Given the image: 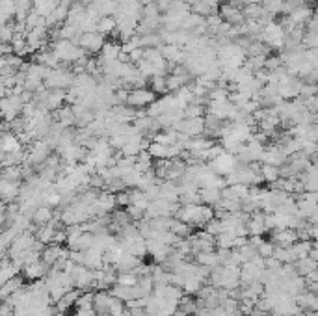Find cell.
<instances>
[{"mask_svg":"<svg viewBox=\"0 0 318 316\" xmlns=\"http://www.w3.org/2000/svg\"><path fill=\"white\" fill-rule=\"evenodd\" d=\"M156 99V95L149 88H138V90H132L128 92L127 97V106L134 108V110H145L153 101Z\"/></svg>","mask_w":318,"mask_h":316,"instance_id":"cell-1","label":"cell"},{"mask_svg":"<svg viewBox=\"0 0 318 316\" xmlns=\"http://www.w3.org/2000/svg\"><path fill=\"white\" fill-rule=\"evenodd\" d=\"M105 43L106 37L101 35L99 32H84V34H80L77 45L80 49H84L88 54H99Z\"/></svg>","mask_w":318,"mask_h":316,"instance_id":"cell-2","label":"cell"},{"mask_svg":"<svg viewBox=\"0 0 318 316\" xmlns=\"http://www.w3.org/2000/svg\"><path fill=\"white\" fill-rule=\"evenodd\" d=\"M313 15H315V11H313V6H309V4H307V6L294 7V9H292V11H290L287 17H289L290 21L294 22L296 26H302V28H304L305 22L309 21Z\"/></svg>","mask_w":318,"mask_h":316,"instance_id":"cell-3","label":"cell"},{"mask_svg":"<svg viewBox=\"0 0 318 316\" xmlns=\"http://www.w3.org/2000/svg\"><path fill=\"white\" fill-rule=\"evenodd\" d=\"M50 266L49 264H45L43 260H37L34 264H26L24 266V277L30 279V281H37V279H43L45 275L49 274Z\"/></svg>","mask_w":318,"mask_h":316,"instance_id":"cell-4","label":"cell"},{"mask_svg":"<svg viewBox=\"0 0 318 316\" xmlns=\"http://www.w3.org/2000/svg\"><path fill=\"white\" fill-rule=\"evenodd\" d=\"M22 285H24V279H22L21 275L17 274L13 275L11 279H7L2 287H0V300H7L9 296L13 294V292H17V290H21Z\"/></svg>","mask_w":318,"mask_h":316,"instance_id":"cell-5","label":"cell"},{"mask_svg":"<svg viewBox=\"0 0 318 316\" xmlns=\"http://www.w3.org/2000/svg\"><path fill=\"white\" fill-rule=\"evenodd\" d=\"M54 218V212H52V209L50 207H47V205H39L37 209H35L34 212H32V221H34L35 225H47L50 221V219Z\"/></svg>","mask_w":318,"mask_h":316,"instance_id":"cell-6","label":"cell"},{"mask_svg":"<svg viewBox=\"0 0 318 316\" xmlns=\"http://www.w3.org/2000/svg\"><path fill=\"white\" fill-rule=\"evenodd\" d=\"M194 260H196V264L207 266V268H214L219 264L216 249H214V251H207V253H194Z\"/></svg>","mask_w":318,"mask_h":316,"instance_id":"cell-7","label":"cell"},{"mask_svg":"<svg viewBox=\"0 0 318 316\" xmlns=\"http://www.w3.org/2000/svg\"><path fill=\"white\" fill-rule=\"evenodd\" d=\"M198 194H199L201 203L209 205V207H214V205H216L219 199H221V196H219V190H216V188H199Z\"/></svg>","mask_w":318,"mask_h":316,"instance_id":"cell-8","label":"cell"},{"mask_svg":"<svg viewBox=\"0 0 318 316\" xmlns=\"http://www.w3.org/2000/svg\"><path fill=\"white\" fill-rule=\"evenodd\" d=\"M170 232H173L175 236H179V238H186V236H190L192 234V229L188 223H184V221H181V219H175V218H171L170 221V229H168Z\"/></svg>","mask_w":318,"mask_h":316,"instance_id":"cell-9","label":"cell"},{"mask_svg":"<svg viewBox=\"0 0 318 316\" xmlns=\"http://www.w3.org/2000/svg\"><path fill=\"white\" fill-rule=\"evenodd\" d=\"M113 30H115V19L113 17H101L97 21V32L101 35L108 37V35L113 34Z\"/></svg>","mask_w":318,"mask_h":316,"instance_id":"cell-10","label":"cell"},{"mask_svg":"<svg viewBox=\"0 0 318 316\" xmlns=\"http://www.w3.org/2000/svg\"><path fill=\"white\" fill-rule=\"evenodd\" d=\"M205 113H207V106L192 105V103H188L186 108L183 110V117L184 119H196V117H203Z\"/></svg>","mask_w":318,"mask_h":316,"instance_id":"cell-11","label":"cell"},{"mask_svg":"<svg viewBox=\"0 0 318 316\" xmlns=\"http://www.w3.org/2000/svg\"><path fill=\"white\" fill-rule=\"evenodd\" d=\"M261 177L264 183H276L279 179V168H274V166H268V164H262L261 166Z\"/></svg>","mask_w":318,"mask_h":316,"instance_id":"cell-12","label":"cell"},{"mask_svg":"<svg viewBox=\"0 0 318 316\" xmlns=\"http://www.w3.org/2000/svg\"><path fill=\"white\" fill-rule=\"evenodd\" d=\"M183 292L186 296H192V294H198V290L201 288V281L196 279V277H184L183 281Z\"/></svg>","mask_w":318,"mask_h":316,"instance_id":"cell-13","label":"cell"},{"mask_svg":"<svg viewBox=\"0 0 318 316\" xmlns=\"http://www.w3.org/2000/svg\"><path fill=\"white\" fill-rule=\"evenodd\" d=\"M149 84H151V92L155 95H166V77H153L149 78Z\"/></svg>","mask_w":318,"mask_h":316,"instance_id":"cell-14","label":"cell"},{"mask_svg":"<svg viewBox=\"0 0 318 316\" xmlns=\"http://www.w3.org/2000/svg\"><path fill=\"white\" fill-rule=\"evenodd\" d=\"M75 307L77 309H93V292H82L78 296Z\"/></svg>","mask_w":318,"mask_h":316,"instance_id":"cell-15","label":"cell"},{"mask_svg":"<svg viewBox=\"0 0 318 316\" xmlns=\"http://www.w3.org/2000/svg\"><path fill=\"white\" fill-rule=\"evenodd\" d=\"M274 247H276V244H272L270 240H262L261 244L257 246V255L262 257V259H268V257L274 255Z\"/></svg>","mask_w":318,"mask_h":316,"instance_id":"cell-16","label":"cell"},{"mask_svg":"<svg viewBox=\"0 0 318 316\" xmlns=\"http://www.w3.org/2000/svg\"><path fill=\"white\" fill-rule=\"evenodd\" d=\"M138 283V277L132 275L130 272H125V274H117L115 277V285H123V287H134Z\"/></svg>","mask_w":318,"mask_h":316,"instance_id":"cell-17","label":"cell"},{"mask_svg":"<svg viewBox=\"0 0 318 316\" xmlns=\"http://www.w3.org/2000/svg\"><path fill=\"white\" fill-rule=\"evenodd\" d=\"M236 251L240 253L242 260L246 262V260H251V259L255 257V255H257V247H253L251 244H249V242H246V244H244L242 247H238Z\"/></svg>","mask_w":318,"mask_h":316,"instance_id":"cell-18","label":"cell"},{"mask_svg":"<svg viewBox=\"0 0 318 316\" xmlns=\"http://www.w3.org/2000/svg\"><path fill=\"white\" fill-rule=\"evenodd\" d=\"M115 196V205L117 207H128L130 205V192L127 190H121V192H117V194H113Z\"/></svg>","mask_w":318,"mask_h":316,"instance_id":"cell-19","label":"cell"},{"mask_svg":"<svg viewBox=\"0 0 318 316\" xmlns=\"http://www.w3.org/2000/svg\"><path fill=\"white\" fill-rule=\"evenodd\" d=\"M9 54H13V47L11 43H0V58H6Z\"/></svg>","mask_w":318,"mask_h":316,"instance_id":"cell-20","label":"cell"}]
</instances>
